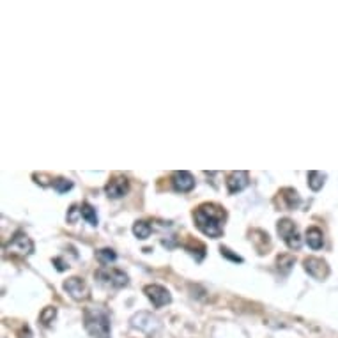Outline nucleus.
<instances>
[{
    "instance_id": "nucleus-20",
    "label": "nucleus",
    "mask_w": 338,
    "mask_h": 338,
    "mask_svg": "<svg viewBox=\"0 0 338 338\" xmlns=\"http://www.w3.org/2000/svg\"><path fill=\"white\" fill-rule=\"evenodd\" d=\"M51 184H53V188H55L59 193H66L68 190H71V188H73V182H71L69 179H64V177H57V179L51 182Z\"/></svg>"
},
{
    "instance_id": "nucleus-15",
    "label": "nucleus",
    "mask_w": 338,
    "mask_h": 338,
    "mask_svg": "<svg viewBox=\"0 0 338 338\" xmlns=\"http://www.w3.org/2000/svg\"><path fill=\"white\" fill-rule=\"evenodd\" d=\"M324 181H326V174L317 172V170L308 172V186H310L314 191H319L320 188L324 186Z\"/></svg>"
},
{
    "instance_id": "nucleus-18",
    "label": "nucleus",
    "mask_w": 338,
    "mask_h": 338,
    "mask_svg": "<svg viewBox=\"0 0 338 338\" xmlns=\"http://www.w3.org/2000/svg\"><path fill=\"white\" fill-rule=\"evenodd\" d=\"M276 264L282 273H289L291 268L294 266V257H292V255H280L276 260Z\"/></svg>"
},
{
    "instance_id": "nucleus-5",
    "label": "nucleus",
    "mask_w": 338,
    "mask_h": 338,
    "mask_svg": "<svg viewBox=\"0 0 338 338\" xmlns=\"http://www.w3.org/2000/svg\"><path fill=\"white\" fill-rule=\"evenodd\" d=\"M7 250H9L11 253L25 257V255H30L34 251V243L25 232H16L14 237L9 241V245H7Z\"/></svg>"
},
{
    "instance_id": "nucleus-12",
    "label": "nucleus",
    "mask_w": 338,
    "mask_h": 338,
    "mask_svg": "<svg viewBox=\"0 0 338 338\" xmlns=\"http://www.w3.org/2000/svg\"><path fill=\"white\" fill-rule=\"evenodd\" d=\"M278 202H280V207L282 209L291 211V209H296L297 205H299L301 199H299V193H297L296 190H292V188H283V190L278 193Z\"/></svg>"
},
{
    "instance_id": "nucleus-24",
    "label": "nucleus",
    "mask_w": 338,
    "mask_h": 338,
    "mask_svg": "<svg viewBox=\"0 0 338 338\" xmlns=\"http://www.w3.org/2000/svg\"><path fill=\"white\" fill-rule=\"evenodd\" d=\"M53 264H57V269H59V271H64V269H66V266L62 264L61 259H53Z\"/></svg>"
},
{
    "instance_id": "nucleus-22",
    "label": "nucleus",
    "mask_w": 338,
    "mask_h": 338,
    "mask_svg": "<svg viewBox=\"0 0 338 338\" xmlns=\"http://www.w3.org/2000/svg\"><path fill=\"white\" fill-rule=\"evenodd\" d=\"M220 251H222L223 257H227V259L234 260V262H243V259L239 257V255H234L230 250H228V248H225V246H222V248H220Z\"/></svg>"
},
{
    "instance_id": "nucleus-13",
    "label": "nucleus",
    "mask_w": 338,
    "mask_h": 338,
    "mask_svg": "<svg viewBox=\"0 0 338 338\" xmlns=\"http://www.w3.org/2000/svg\"><path fill=\"white\" fill-rule=\"evenodd\" d=\"M172 182H174V188H176L177 191H182V193H184V191H191L195 186L193 176L186 170L176 172V174L172 176Z\"/></svg>"
},
{
    "instance_id": "nucleus-11",
    "label": "nucleus",
    "mask_w": 338,
    "mask_h": 338,
    "mask_svg": "<svg viewBox=\"0 0 338 338\" xmlns=\"http://www.w3.org/2000/svg\"><path fill=\"white\" fill-rule=\"evenodd\" d=\"M248 186V172H232L227 176L228 193H239Z\"/></svg>"
},
{
    "instance_id": "nucleus-4",
    "label": "nucleus",
    "mask_w": 338,
    "mask_h": 338,
    "mask_svg": "<svg viewBox=\"0 0 338 338\" xmlns=\"http://www.w3.org/2000/svg\"><path fill=\"white\" fill-rule=\"evenodd\" d=\"M96 278L99 282L108 283L112 287H124L128 285V274L115 268H101L96 271Z\"/></svg>"
},
{
    "instance_id": "nucleus-3",
    "label": "nucleus",
    "mask_w": 338,
    "mask_h": 338,
    "mask_svg": "<svg viewBox=\"0 0 338 338\" xmlns=\"http://www.w3.org/2000/svg\"><path fill=\"white\" fill-rule=\"evenodd\" d=\"M276 230L291 250H299L301 248V236H299V230H297L292 220H289V218L280 220L276 225Z\"/></svg>"
},
{
    "instance_id": "nucleus-19",
    "label": "nucleus",
    "mask_w": 338,
    "mask_h": 338,
    "mask_svg": "<svg viewBox=\"0 0 338 338\" xmlns=\"http://www.w3.org/2000/svg\"><path fill=\"white\" fill-rule=\"evenodd\" d=\"M115 259H117L115 251L110 250V248H103V250L97 251V260H99L101 264H110V262H113Z\"/></svg>"
},
{
    "instance_id": "nucleus-14",
    "label": "nucleus",
    "mask_w": 338,
    "mask_h": 338,
    "mask_svg": "<svg viewBox=\"0 0 338 338\" xmlns=\"http://www.w3.org/2000/svg\"><path fill=\"white\" fill-rule=\"evenodd\" d=\"M306 243L310 246L312 250H320L322 245H324V236H322V230L317 227H310L306 230Z\"/></svg>"
},
{
    "instance_id": "nucleus-23",
    "label": "nucleus",
    "mask_w": 338,
    "mask_h": 338,
    "mask_svg": "<svg viewBox=\"0 0 338 338\" xmlns=\"http://www.w3.org/2000/svg\"><path fill=\"white\" fill-rule=\"evenodd\" d=\"M80 213V209L76 207V205H71V209H69V214H68V222H71L73 223L74 220H76V214Z\"/></svg>"
},
{
    "instance_id": "nucleus-8",
    "label": "nucleus",
    "mask_w": 338,
    "mask_h": 338,
    "mask_svg": "<svg viewBox=\"0 0 338 338\" xmlns=\"http://www.w3.org/2000/svg\"><path fill=\"white\" fill-rule=\"evenodd\" d=\"M144 292L156 308H161V306L168 305V303L172 301L170 292H168L165 287H161V285H156V283H153V285H145Z\"/></svg>"
},
{
    "instance_id": "nucleus-10",
    "label": "nucleus",
    "mask_w": 338,
    "mask_h": 338,
    "mask_svg": "<svg viewBox=\"0 0 338 338\" xmlns=\"http://www.w3.org/2000/svg\"><path fill=\"white\" fill-rule=\"evenodd\" d=\"M303 264H305L306 273L312 274V276L317 278V280H324V278H328L329 268H328V264H326V260L317 259V257H308V259H305Z\"/></svg>"
},
{
    "instance_id": "nucleus-9",
    "label": "nucleus",
    "mask_w": 338,
    "mask_h": 338,
    "mask_svg": "<svg viewBox=\"0 0 338 338\" xmlns=\"http://www.w3.org/2000/svg\"><path fill=\"white\" fill-rule=\"evenodd\" d=\"M131 326L140 331H145V333H153L159 328V320L156 317H153V314H147V312H140V314L133 315L131 319Z\"/></svg>"
},
{
    "instance_id": "nucleus-16",
    "label": "nucleus",
    "mask_w": 338,
    "mask_h": 338,
    "mask_svg": "<svg viewBox=\"0 0 338 338\" xmlns=\"http://www.w3.org/2000/svg\"><path fill=\"white\" fill-rule=\"evenodd\" d=\"M80 214L84 216V220H87L90 225H97V214H96V209L92 207L90 204L84 202L82 207H80Z\"/></svg>"
},
{
    "instance_id": "nucleus-21",
    "label": "nucleus",
    "mask_w": 338,
    "mask_h": 338,
    "mask_svg": "<svg viewBox=\"0 0 338 338\" xmlns=\"http://www.w3.org/2000/svg\"><path fill=\"white\" fill-rule=\"evenodd\" d=\"M57 315V310L55 308H51V306H46L45 310L41 312V315H39V319H41V322L45 326H50L51 322H53V319H55Z\"/></svg>"
},
{
    "instance_id": "nucleus-2",
    "label": "nucleus",
    "mask_w": 338,
    "mask_h": 338,
    "mask_svg": "<svg viewBox=\"0 0 338 338\" xmlns=\"http://www.w3.org/2000/svg\"><path fill=\"white\" fill-rule=\"evenodd\" d=\"M84 326L92 338L110 337V315L101 306H89L84 312Z\"/></svg>"
},
{
    "instance_id": "nucleus-7",
    "label": "nucleus",
    "mask_w": 338,
    "mask_h": 338,
    "mask_svg": "<svg viewBox=\"0 0 338 338\" xmlns=\"http://www.w3.org/2000/svg\"><path fill=\"white\" fill-rule=\"evenodd\" d=\"M105 191H107V195L110 199H121V197H124L130 191V181H128V177L121 176V174H115L107 182Z\"/></svg>"
},
{
    "instance_id": "nucleus-1",
    "label": "nucleus",
    "mask_w": 338,
    "mask_h": 338,
    "mask_svg": "<svg viewBox=\"0 0 338 338\" xmlns=\"http://www.w3.org/2000/svg\"><path fill=\"white\" fill-rule=\"evenodd\" d=\"M195 223L209 237H220L223 234L225 211L218 204H202L193 213Z\"/></svg>"
},
{
    "instance_id": "nucleus-17",
    "label": "nucleus",
    "mask_w": 338,
    "mask_h": 338,
    "mask_svg": "<svg viewBox=\"0 0 338 338\" xmlns=\"http://www.w3.org/2000/svg\"><path fill=\"white\" fill-rule=\"evenodd\" d=\"M151 232H153V228H151V225L147 222H136L133 225V234L138 239H147L151 236Z\"/></svg>"
},
{
    "instance_id": "nucleus-6",
    "label": "nucleus",
    "mask_w": 338,
    "mask_h": 338,
    "mask_svg": "<svg viewBox=\"0 0 338 338\" xmlns=\"http://www.w3.org/2000/svg\"><path fill=\"white\" fill-rule=\"evenodd\" d=\"M64 291L68 292L73 299H76V301H84V299H87V297L90 296L89 285L78 276H73V278H69V280H66Z\"/></svg>"
}]
</instances>
